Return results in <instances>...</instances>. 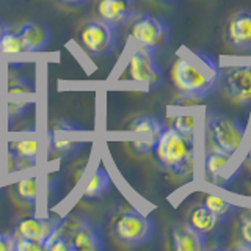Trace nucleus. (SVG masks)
I'll list each match as a JSON object with an SVG mask.
<instances>
[{
  "label": "nucleus",
  "mask_w": 251,
  "mask_h": 251,
  "mask_svg": "<svg viewBox=\"0 0 251 251\" xmlns=\"http://www.w3.org/2000/svg\"><path fill=\"white\" fill-rule=\"evenodd\" d=\"M171 68L173 83L185 99L209 98L222 82V69L210 53L198 49H180Z\"/></svg>",
  "instance_id": "nucleus-1"
},
{
  "label": "nucleus",
  "mask_w": 251,
  "mask_h": 251,
  "mask_svg": "<svg viewBox=\"0 0 251 251\" xmlns=\"http://www.w3.org/2000/svg\"><path fill=\"white\" fill-rule=\"evenodd\" d=\"M202 202L206 204L212 212H214V215L222 223L232 218L235 212H237V207H235L232 202L226 201L225 198H222V196H218V195H206Z\"/></svg>",
  "instance_id": "nucleus-22"
},
{
  "label": "nucleus",
  "mask_w": 251,
  "mask_h": 251,
  "mask_svg": "<svg viewBox=\"0 0 251 251\" xmlns=\"http://www.w3.org/2000/svg\"><path fill=\"white\" fill-rule=\"evenodd\" d=\"M225 39L234 50L251 52V10H240L227 22Z\"/></svg>",
  "instance_id": "nucleus-14"
},
{
  "label": "nucleus",
  "mask_w": 251,
  "mask_h": 251,
  "mask_svg": "<svg viewBox=\"0 0 251 251\" xmlns=\"http://www.w3.org/2000/svg\"><path fill=\"white\" fill-rule=\"evenodd\" d=\"M237 234L242 245L247 250H251V209L243 210L240 214Z\"/></svg>",
  "instance_id": "nucleus-24"
},
{
  "label": "nucleus",
  "mask_w": 251,
  "mask_h": 251,
  "mask_svg": "<svg viewBox=\"0 0 251 251\" xmlns=\"http://www.w3.org/2000/svg\"><path fill=\"white\" fill-rule=\"evenodd\" d=\"M137 0H98L96 16L113 27H123L137 18Z\"/></svg>",
  "instance_id": "nucleus-13"
},
{
  "label": "nucleus",
  "mask_w": 251,
  "mask_h": 251,
  "mask_svg": "<svg viewBox=\"0 0 251 251\" xmlns=\"http://www.w3.org/2000/svg\"><path fill=\"white\" fill-rule=\"evenodd\" d=\"M0 53L13 60L19 58L21 55L28 53L25 43H24V39L19 35L18 30H11L6 27L5 33L2 36V41H0Z\"/></svg>",
  "instance_id": "nucleus-20"
},
{
  "label": "nucleus",
  "mask_w": 251,
  "mask_h": 251,
  "mask_svg": "<svg viewBox=\"0 0 251 251\" xmlns=\"http://www.w3.org/2000/svg\"><path fill=\"white\" fill-rule=\"evenodd\" d=\"M16 196L25 204L35 206L38 198V179L35 176H28L21 179L18 184L14 185Z\"/></svg>",
  "instance_id": "nucleus-23"
},
{
  "label": "nucleus",
  "mask_w": 251,
  "mask_h": 251,
  "mask_svg": "<svg viewBox=\"0 0 251 251\" xmlns=\"http://www.w3.org/2000/svg\"><path fill=\"white\" fill-rule=\"evenodd\" d=\"M159 165L179 177L192 176L195 165V140L182 135L173 126H165L152 151Z\"/></svg>",
  "instance_id": "nucleus-2"
},
{
  "label": "nucleus",
  "mask_w": 251,
  "mask_h": 251,
  "mask_svg": "<svg viewBox=\"0 0 251 251\" xmlns=\"http://www.w3.org/2000/svg\"><path fill=\"white\" fill-rule=\"evenodd\" d=\"M5 30H6V25H5L2 21H0V41H2V36L5 33Z\"/></svg>",
  "instance_id": "nucleus-29"
},
{
  "label": "nucleus",
  "mask_w": 251,
  "mask_h": 251,
  "mask_svg": "<svg viewBox=\"0 0 251 251\" xmlns=\"http://www.w3.org/2000/svg\"><path fill=\"white\" fill-rule=\"evenodd\" d=\"M78 127H66V126H58L55 127L52 137H50V146L55 149V152L61 155H71L75 154L78 149L83 146V141L74 138Z\"/></svg>",
  "instance_id": "nucleus-17"
},
{
  "label": "nucleus",
  "mask_w": 251,
  "mask_h": 251,
  "mask_svg": "<svg viewBox=\"0 0 251 251\" xmlns=\"http://www.w3.org/2000/svg\"><path fill=\"white\" fill-rule=\"evenodd\" d=\"M14 239H16V251H43L44 250V247L39 245L36 242L19 239V237H14Z\"/></svg>",
  "instance_id": "nucleus-26"
},
{
  "label": "nucleus",
  "mask_w": 251,
  "mask_h": 251,
  "mask_svg": "<svg viewBox=\"0 0 251 251\" xmlns=\"http://www.w3.org/2000/svg\"><path fill=\"white\" fill-rule=\"evenodd\" d=\"M18 31L22 36L24 43H25L28 53L44 50L46 46L50 41V31L44 25V24L25 22L18 28Z\"/></svg>",
  "instance_id": "nucleus-16"
},
{
  "label": "nucleus",
  "mask_w": 251,
  "mask_h": 251,
  "mask_svg": "<svg viewBox=\"0 0 251 251\" xmlns=\"http://www.w3.org/2000/svg\"><path fill=\"white\" fill-rule=\"evenodd\" d=\"M155 222L151 215L135 207L124 209L113 220V237L126 247H141L152 237Z\"/></svg>",
  "instance_id": "nucleus-4"
},
{
  "label": "nucleus",
  "mask_w": 251,
  "mask_h": 251,
  "mask_svg": "<svg viewBox=\"0 0 251 251\" xmlns=\"http://www.w3.org/2000/svg\"><path fill=\"white\" fill-rule=\"evenodd\" d=\"M171 245L176 251H204L207 248L206 235L188 223H177L171 229Z\"/></svg>",
  "instance_id": "nucleus-15"
},
{
  "label": "nucleus",
  "mask_w": 251,
  "mask_h": 251,
  "mask_svg": "<svg viewBox=\"0 0 251 251\" xmlns=\"http://www.w3.org/2000/svg\"><path fill=\"white\" fill-rule=\"evenodd\" d=\"M245 124L237 118L209 112L204 120V133L209 146L231 155H237L239 148L245 138Z\"/></svg>",
  "instance_id": "nucleus-3"
},
{
  "label": "nucleus",
  "mask_w": 251,
  "mask_h": 251,
  "mask_svg": "<svg viewBox=\"0 0 251 251\" xmlns=\"http://www.w3.org/2000/svg\"><path fill=\"white\" fill-rule=\"evenodd\" d=\"M110 188V176L104 167H98L94 170L93 176L88 179V182L85 185L83 196L88 200H96L99 196L108 192Z\"/></svg>",
  "instance_id": "nucleus-21"
},
{
  "label": "nucleus",
  "mask_w": 251,
  "mask_h": 251,
  "mask_svg": "<svg viewBox=\"0 0 251 251\" xmlns=\"http://www.w3.org/2000/svg\"><path fill=\"white\" fill-rule=\"evenodd\" d=\"M222 86L226 98L239 105H251V66H231L222 71Z\"/></svg>",
  "instance_id": "nucleus-10"
},
{
  "label": "nucleus",
  "mask_w": 251,
  "mask_h": 251,
  "mask_svg": "<svg viewBox=\"0 0 251 251\" xmlns=\"http://www.w3.org/2000/svg\"><path fill=\"white\" fill-rule=\"evenodd\" d=\"M0 251H16V239L13 232H0Z\"/></svg>",
  "instance_id": "nucleus-27"
},
{
  "label": "nucleus",
  "mask_w": 251,
  "mask_h": 251,
  "mask_svg": "<svg viewBox=\"0 0 251 251\" xmlns=\"http://www.w3.org/2000/svg\"><path fill=\"white\" fill-rule=\"evenodd\" d=\"M245 162L250 165L251 167V146H250V149H248V152H247V155H245Z\"/></svg>",
  "instance_id": "nucleus-30"
},
{
  "label": "nucleus",
  "mask_w": 251,
  "mask_h": 251,
  "mask_svg": "<svg viewBox=\"0 0 251 251\" xmlns=\"http://www.w3.org/2000/svg\"><path fill=\"white\" fill-rule=\"evenodd\" d=\"M165 129V124L159 118L151 115H140L129 126L130 146L138 155L152 154L155 143Z\"/></svg>",
  "instance_id": "nucleus-9"
},
{
  "label": "nucleus",
  "mask_w": 251,
  "mask_h": 251,
  "mask_svg": "<svg viewBox=\"0 0 251 251\" xmlns=\"http://www.w3.org/2000/svg\"><path fill=\"white\" fill-rule=\"evenodd\" d=\"M195 126H196L195 116H190V115L176 116L175 120H173V127L192 140H195Z\"/></svg>",
  "instance_id": "nucleus-25"
},
{
  "label": "nucleus",
  "mask_w": 251,
  "mask_h": 251,
  "mask_svg": "<svg viewBox=\"0 0 251 251\" xmlns=\"http://www.w3.org/2000/svg\"><path fill=\"white\" fill-rule=\"evenodd\" d=\"M71 251H104L105 240L100 227L91 220H78L69 231Z\"/></svg>",
  "instance_id": "nucleus-11"
},
{
  "label": "nucleus",
  "mask_w": 251,
  "mask_h": 251,
  "mask_svg": "<svg viewBox=\"0 0 251 251\" xmlns=\"http://www.w3.org/2000/svg\"><path fill=\"white\" fill-rule=\"evenodd\" d=\"M187 223L190 225L192 227H195L196 231L207 235L214 234L217 226L220 223V220L214 215L206 204L201 202V204H196V206L192 207V210L188 212V217H187Z\"/></svg>",
  "instance_id": "nucleus-18"
},
{
  "label": "nucleus",
  "mask_w": 251,
  "mask_h": 251,
  "mask_svg": "<svg viewBox=\"0 0 251 251\" xmlns=\"http://www.w3.org/2000/svg\"><path fill=\"white\" fill-rule=\"evenodd\" d=\"M10 152L14 157V162L28 165L36 163L38 155V141L36 138H19L10 143Z\"/></svg>",
  "instance_id": "nucleus-19"
},
{
  "label": "nucleus",
  "mask_w": 251,
  "mask_h": 251,
  "mask_svg": "<svg viewBox=\"0 0 251 251\" xmlns=\"http://www.w3.org/2000/svg\"><path fill=\"white\" fill-rule=\"evenodd\" d=\"M130 38L138 46L149 47L152 50H159L163 44H167L170 38V25L160 16L151 13H141L132 21Z\"/></svg>",
  "instance_id": "nucleus-7"
},
{
  "label": "nucleus",
  "mask_w": 251,
  "mask_h": 251,
  "mask_svg": "<svg viewBox=\"0 0 251 251\" xmlns=\"http://www.w3.org/2000/svg\"><path fill=\"white\" fill-rule=\"evenodd\" d=\"M154 2H159V3L170 5V3H175V2H177V0H154Z\"/></svg>",
  "instance_id": "nucleus-31"
},
{
  "label": "nucleus",
  "mask_w": 251,
  "mask_h": 251,
  "mask_svg": "<svg viewBox=\"0 0 251 251\" xmlns=\"http://www.w3.org/2000/svg\"><path fill=\"white\" fill-rule=\"evenodd\" d=\"M204 177L209 184L218 187H227L239 176L242 162L235 160V155L218 151L215 148H207L202 159Z\"/></svg>",
  "instance_id": "nucleus-6"
},
{
  "label": "nucleus",
  "mask_w": 251,
  "mask_h": 251,
  "mask_svg": "<svg viewBox=\"0 0 251 251\" xmlns=\"http://www.w3.org/2000/svg\"><path fill=\"white\" fill-rule=\"evenodd\" d=\"M78 43L91 57H105L112 53L118 43L116 27L98 18L88 21L78 31Z\"/></svg>",
  "instance_id": "nucleus-5"
},
{
  "label": "nucleus",
  "mask_w": 251,
  "mask_h": 251,
  "mask_svg": "<svg viewBox=\"0 0 251 251\" xmlns=\"http://www.w3.org/2000/svg\"><path fill=\"white\" fill-rule=\"evenodd\" d=\"M66 5H71V6H78V5H83L86 3L88 0H63Z\"/></svg>",
  "instance_id": "nucleus-28"
},
{
  "label": "nucleus",
  "mask_w": 251,
  "mask_h": 251,
  "mask_svg": "<svg viewBox=\"0 0 251 251\" xmlns=\"http://www.w3.org/2000/svg\"><path fill=\"white\" fill-rule=\"evenodd\" d=\"M61 220L53 218H41L35 215H28L21 218L18 223L13 226V235L19 239H27L31 242H36L44 247V243L49 240V237L57 229Z\"/></svg>",
  "instance_id": "nucleus-12"
},
{
  "label": "nucleus",
  "mask_w": 251,
  "mask_h": 251,
  "mask_svg": "<svg viewBox=\"0 0 251 251\" xmlns=\"http://www.w3.org/2000/svg\"><path fill=\"white\" fill-rule=\"evenodd\" d=\"M127 73L130 80L143 83L154 88L163 80L162 69L155 60V50L145 46H138L129 58Z\"/></svg>",
  "instance_id": "nucleus-8"
}]
</instances>
